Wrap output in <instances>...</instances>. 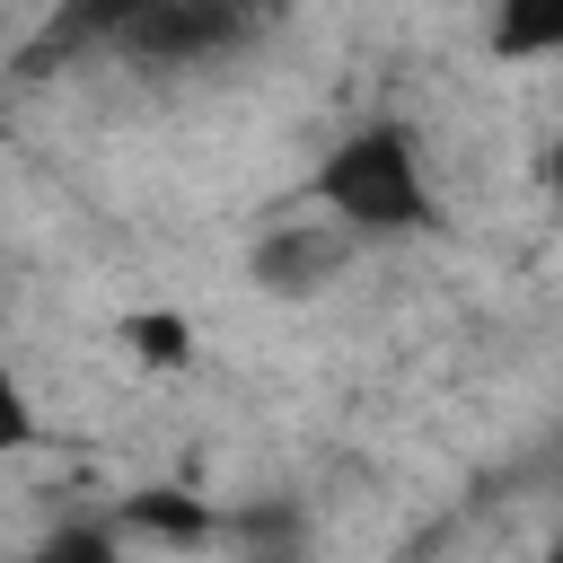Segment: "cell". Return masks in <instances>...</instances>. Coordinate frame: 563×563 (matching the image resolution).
<instances>
[{"mask_svg": "<svg viewBox=\"0 0 563 563\" xmlns=\"http://www.w3.org/2000/svg\"><path fill=\"white\" fill-rule=\"evenodd\" d=\"M308 202H317V220H334L352 246H361V238L431 229V211H440L431 167H422V141H413L405 123H361V132L325 141V158L308 167Z\"/></svg>", "mask_w": 563, "mask_h": 563, "instance_id": "6da1fadb", "label": "cell"}, {"mask_svg": "<svg viewBox=\"0 0 563 563\" xmlns=\"http://www.w3.org/2000/svg\"><path fill=\"white\" fill-rule=\"evenodd\" d=\"M493 62H563V0H484Z\"/></svg>", "mask_w": 563, "mask_h": 563, "instance_id": "7a4b0ae2", "label": "cell"}, {"mask_svg": "<svg viewBox=\"0 0 563 563\" xmlns=\"http://www.w3.org/2000/svg\"><path fill=\"white\" fill-rule=\"evenodd\" d=\"M18 563H123V528H114V519H62V528H44Z\"/></svg>", "mask_w": 563, "mask_h": 563, "instance_id": "3957f363", "label": "cell"}, {"mask_svg": "<svg viewBox=\"0 0 563 563\" xmlns=\"http://www.w3.org/2000/svg\"><path fill=\"white\" fill-rule=\"evenodd\" d=\"M123 343H132L150 369H185V352H194V325H185V317H167V308H141V317L123 325Z\"/></svg>", "mask_w": 563, "mask_h": 563, "instance_id": "277c9868", "label": "cell"}, {"mask_svg": "<svg viewBox=\"0 0 563 563\" xmlns=\"http://www.w3.org/2000/svg\"><path fill=\"white\" fill-rule=\"evenodd\" d=\"M35 440V405H26V378L0 361V457H18Z\"/></svg>", "mask_w": 563, "mask_h": 563, "instance_id": "5b68a950", "label": "cell"}, {"mask_svg": "<svg viewBox=\"0 0 563 563\" xmlns=\"http://www.w3.org/2000/svg\"><path fill=\"white\" fill-rule=\"evenodd\" d=\"M545 185H554V202H563V141H554V158H545Z\"/></svg>", "mask_w": 563, "mask_h": 563, "instance_id": "8992f818", "label": "cell"}]
</instances>
